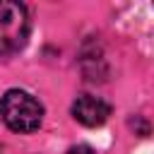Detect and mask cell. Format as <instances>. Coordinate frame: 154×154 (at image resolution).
Returning a JSON list of instances; mask_svg holds the SVG:
<instances>
[{
    "label": "cell",
    "mask_w": 154,
    "mask_h": 154,
    "mask_svg": "<svg viewBox=\"0 0 154 154\" xmlns=\"http://www.w3.org/2000/svg\"><path fill=\"white\" fill-rule=\"evenodd\" d=\"M67 154H94V149H91L89 144H77V147H72Z\"/></svg>",
    "instance_id": "4"
},
{
    "label": "cell",
    "mask_w": 154,
    "mask_h": 154,
    "mask_svg": "<svg viewBox=\"0 0 154 154\" xmlns=\"http://www.w3.org/2000/svg\"><path fill=\"white\" fill-rule=\"evenodd\" d=\"M108 116H111V106L94 94H79L72 101V118L87 128H96L106 123Z\"/></svg>",
    "instance_id": "3"
},
{
    "label": "cell",
    "mask_w": 154,
    "mask_h": 154,
    "mask_svg": "<svg viewBox=\"0 0 154 154\" xmlns=\"http://www.w3.org/2000/svg\"><path fill=\"white\" fill-rule=\"evenodd\" d=\"M29 12L22 2L0 0V55L17 53L29 38Z\"/></svg>",
    "instance_id": "2"
},
{
    "label": "cell",
    "mask_w": 154,
    "mask_h": 154,
    "mask_svg": "<svg viewBox=\"0 0 154 154\" xmlns=\"http://www.w3.org/2000/svg\"><path fill=\"white\" fill-rule=\"evenodd\" d=\"M0 118L14 132H34L41 128L43 106L24 89H7L0 96Z\"/></svg>",
    "instance_id": "1"
}]
</instances>
